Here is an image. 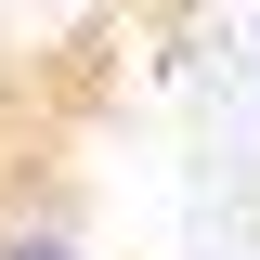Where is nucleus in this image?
<instances>
[{
    "instance_id": "obj_1",
    "label": "nucleus",
    "mask_w": 260,
    "mask_h": 260,
    "mask_svg": "<svg viewBox=\"0 0 260 260\" xmlns=\"http://www.w3.org/2000/svg\"><path fill=\"white\" fill-rule=\"evenodd\" d=\"M0 260H91V247H78L52 208H26V221H0Z\"/></svg>"
}]
</instances>
